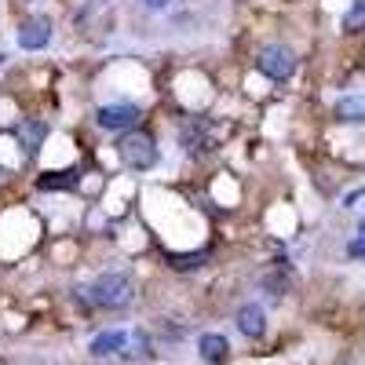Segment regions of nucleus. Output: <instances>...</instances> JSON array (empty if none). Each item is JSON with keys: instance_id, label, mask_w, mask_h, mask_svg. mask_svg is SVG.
Here are the masks:
<instances>
[{"instance_id": "nucleus-11", "label": "nucleus", "mask_w": 365, "mask_h": 365, "mask_svg": "<svg viewBox=\"0 0 365 365\" xmlns=\"http://www.w3.org/2000/svg\"><path fill=\"white\" fill-rule=\"evenodd\" d=\"M197 354L208 365H223L230 358V344H227V336H220V332H205V336L197 340Z\"/></svg>"}, {"instance_id": "nucleus-15", "label": "nucleus", "mask_w": 365, "mask_h": 365, "mask_svg": "<svg viewBox=\"0 0 365 365\" xmlns=\"http://www.w3.org/2000/svg\"><path fill=\"white\" fill-rule=\"evenodd\" d=\"M263 289H270L274 296H285V289H289V278H285V274H267V278H263Z\"/></svg>"}, {"instance_id": "nucleus-12", "label": "nucleus", "mask_w": 365, "mask_h": 365, "mask_svg": "<svg viewBox=\"0 0 365 365\" xmlns=\"http://www.w3.org/2000/svg\"><path fill=\"white\" fill-rule=\"evenodd\" d=\"M165 259H168V267H172V270L190 274V270H197V267H205V263H208V252H205V249H197V252H168Z\"/></svg>"}, {"instance_id": "nucleus-10", "label": "nucleus", "mask_w": 365, "mask_h": 365, "mask_svg": "<svg viewBox=\"0 0 365 365\" xmlns=\"http://www.w3.org/2000/svg\"><path fill=\"white\" fill-rule=\"evenodd\" d=\"M77 182H81V172L66 168V172H44V175H37L34 187L41 194H58V190H77Z\"/></svg>"}, {"instance_id": "nucleus-4", "label": "nucleus", "mask_w": 365, "mask_h": 365, "mask_svg": "<svg viewBox=\"0 0 365 365\" xmlns=\"http://www.w3.org/2000/svg\"><path fill=\"white\" fill-rule=\"evenodd\" d=\"M96 128H103V132H132V128H139V120H143V106L139 103H106V106H99L96 110Z\"/></svg>"}, {"instance_id": "nucleus-1", "label": "nucleus", "mask_w": 365, "mask_h": 365, "mask_svg": "<svg viewBox=\"0 0 365 365\" xmlns=\"http://www.w3.org/2000/svg\"><path fill=\"white\" fill-rule=\"evenodd\" d=\"M77 296L84 299V307L88 311H128L132 303H135V282L128 278L125 270H103L91 285L77 289Z\"/></svg>"}, {"instance_id": "nucleus-13", "label": "nucleus", "mask_w": 365, "mask_h": 365, "mask_svg": "<svg viewBox=\"0 0 365 365\" xmlns=\"http://www.w3.org/2000/svg\"><path fill=\"white\" fill-rule=\"evenodd\" d=\"M336 117L340 120H365V96H347L336 103Z\"/></svg>"}, {"instance_id": "nucleus-3", "label": "nucleus", "mask_w": 365, "mask_h": 365, "mask_svg": "<svg viewBox=\"0 0 365 365\" xmlns=\"http://www.w3.org/2000/svg\"><path fill=\"white\" fill-rule=\"evenodd\" d=\"M175 143L187 158H205L216 150V139H212V128L205 117H182L175 128Z\"/></svg>"}, {"instance_id": "nucleus-19", "label": "nucleus", "mask_w": 365, "mask_h": 365, "mask_svg": "<svg viewBox=\"0 0 365 365\" xmlns=\"http://www.w3.org/2000/svg\"><path fill=\"white\" fill-rule=\"evenodd\" d=\"M361 230H365V220H361Z\"/></svg>"}, {"instance_id": "nucleus-18", "label": "nucleus", "mask_w": 365, "mask_h": 365, "mask_svg": "<svg viewBox=\"0 0 365 365\" xmlns=\"http://www.w3.org/2000/svg\"><path fill=\"white\" fill-rule=\"evenodd\" d=\"M22 4H34V0H22Z\"/></svg>"}, {"instance_id": "nucleus-8", "label": "nucleus", "mask_w": 365, "mask_h": 365, "mask_svg": "<svg viewBox=\"0 0 365 365\" xmlns=\"http://www.w3.org/2000/svg\"><path fill=\"white\" fill-rule=\"evenodd\" d=\"M234 325H237V332H241V336L259 340L263 332H267V314H263V307H259V303H245V307H237V314H234Z\"/></svg>"}, {"instance_id": "nucleus-17", "label": "nucleus", "mask_w": 365, "mask_h": 365, "mask_svg": "<svg viewBox=\"0 0 365 365\" xmlns=\"http://www.w3.org/2000/svg\"><path fill=\"white\" fill-rule=\"evenodd\" d=\"M139 4H143L146 11H165V8L172 4V0H139Z\"/></svg>"}, {"instance_id": "nucleus-2", "label": "nucleus", "mask_w": 365, "mask_h": 365, "mask_svg": "<svg viewBox=\"0 0 365 365\" xmlns=\"http://www.w3.org/2000/svg\"><path fill=\"white\" fill-rule=\"evenodd\" d=\"M113 154H117V161L125 165L128 172H150V168H158V161H161V146H158L154 132L132 128V132L117 135Z\"/></svg>"}, {"instance_id": "nucleus-6", "label": "nucleus", "mask_w": 365, "mask_h": 365, "mask_svg": "<svg viewBox=\"0 0 365 365\" xmlns=\"http://www.w3.org/2000/svg\"><path fill=\"white\" fill-rule=\"evenodd\" d=\"M51 44V19L48 15H29L19 22V48L22 51H44Z\"/></svg>"}, {"instance_id": "nucleus-16", "label": "nucleus", "mask_w": 365, "mask_h": 365, "mask_svg": "<svg viewBox=\"0 0 365 365\" xmlns=\"http://www.w3.org/2000/svg\"><path fill=\"white\" fill-rule=\"evenodd\" d=\"M347 256H354V259H365V230H358V237L347 245Z\"/></svg>"}, {"instance_id": "nucleus-9", "label": "nucleus", "mask_w": 365, "mask_h": 365, "mask_svg": "<svg viewBox=\"0 0 365 365\" xmlns=\"http://www.w3.org/2000/svg\"><path fill=\"white\" fill-rule=\"evenodd\" d=\"M128 340H132V332H125V329H110V332H99V336H91L88 351H91V358H110V354L128 351Z\"/></svg>"}, {"instance_id": "nucleus-7", "label": "nucleus", "mask_w": 365, "mask_h": 365, "mask_svg": "<svg viewBox=\"0 0 365 365\" xmlns=\"http://www.w3.org/2000/svg\"><path fill=\"white\" fill-rule=\"evenodd\" d=\"M48 139V120L41 117H22V125H19V146H22V154L26 158H37L41 154V146Z\"/></svg>"}, {"instance_id": "nucleus-14", "label": "nucleus", "mask_w": 365, "mask_h": 365, "mask_svg": "<svg viewBox=\"0 0 365 365\" xmlns=\"http://www.w3.org/2000/svg\"><path fill=\"white\" fill-rule=\"evenodd\" d=\"M344 29H347V34H361V29H365V0H354V4H351V11L344 19Z\"/></svg>"}, {"instance_id": "nucleus-5", "label": "nucleus", "mask_w": 365, "mask_h": 365, "mask_svg": "<svg viewBox=\"0 0 365 365\" xmlns=\"http://www.w3.org/2000/svg\"><path fill=\"white\" fill-rule=\"evenodd\" d=\"M296 51L285 48V44H263L259 55H256V70L267 77V81H289L296 73Z\"/></svg>"}]
</instances>
